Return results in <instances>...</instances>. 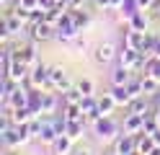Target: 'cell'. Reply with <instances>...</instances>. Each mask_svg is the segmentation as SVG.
<instances>
[{
  "label": "cell",
  "instance_id": "f546056e",
  "mask_svg": "<svg viewBox=\"0 0 160 155\" xmlns=\"http://www.w3.org/2000/svg\"><path fill=\"white\" fill-rule=\"evenodd\" d=\"M137 5H139V10H147V8H152V5H158V0H137Z\"/></svg>",
  "mask_w": 160,
  "mask_h": 155
},
{
  "label": "cell",
  "instance_id": "4dcf8cb0",
  "mask_svg": "<svg viewBox=\"0 0 160 155\" xmlns=\"http://www.w3.org/2000/svg\"><path fill=\"white\" fill-rule=\"evenodd\" d=\"M93 3H96L98 8H108V5H111V0H93Z\"/></svg>",
  "mask_w": 160,
  "mask_h": 155
},
{
  "label": "cell",
  "instance_id": "3957f363",
  "mask_svg": "<svg viewBox=\"0 0 160 155\" xmlns=\"http://www.w3.org/2000/svg\"><path fill=\"white\" fill-rule=\"evenodd\" d=\"M31 103V90H26V88H13V93H11V98L5 101V106H11V109H16V106H28Z\"/></svg>",
  "mask_w": 160,
  "mask_h": 155
},
{
  "label": "cell",
  "instance_id": "d4e9b609",
  "mask_svg": "<svg viewBox=\"0 0 160 155\" xmlns=\"http://www.w3.org/2000/svg\"><path fill=\"white\" fill-rule=\"evenodd\" d=\"M42 121H44V119H28V121H26L28 134H31V137H39V132H42Z\"/></svg>",
  "mask_w": 160,
  "mask_h": 155
},
{
  "label": "cell",
  "instance_id": "30bf717a",
  "mask_svg": "<svg viewBox=\"0 0 160 155\" xmlns=\"http://www.w3.org/2000/svg\"><path fill=\"white\" fill-rule=\"evenodd\" d=\"M96 134H98V137H114V134H116V124L108 116H101L96 121Z\"/></svg>",
  "mask_w": 160,
  "mask_h": 155
},
{
  "label": "cell",
  "instance_id": "7a4b0ae2",
  "mask_svg": "<svg viewBox=\"0 0 160 155\" xmlns=\"http://www.w3.org/2000/svg\"><path fill=\"white\" fill-rule=\"evenodd\" d=\"M49 85L52 88H57V90H67V88H72L70 85V78H67V72L62 70V67H52L49 70Z\"/></svg>",
  "mask_w": 160,
  "mask_h": 155
},
{
  "label": "cell",
  "instance_id": "8fae6325",
  "mask_svg": "<svg viewBox=\"0 0 160 155\" xmlns=\"http://www.w3.org/2000/svg\"><path fill=\"white\" fill-rule=\"evenodd\" d=\"M57 137H59V132L54 129V124H52V119L47 116V119L42 121V132H39V137H36V140H42V142H54Z\"/></svg>",
  "mask_w": 160,
  "mask_h": 155
},
{
  "label": "cell",
  "instance_id": "7c38bea8",
  "mask_svg": "<svg viewBox=\"0 0 160 155\" xmlns=\"http://www.w3.org/2000/svg\"><path fill=\"white\" fill-rule=\"evenodd\" d=\"M57 109H59V96H57V93H44V98H42V114L52 116V114H57Z\"/></svg>",
  "mask_w": 160,
  "mask_h": 155
},
{
  "label": "cell",
  "instance_id": "d6986e66",
  "mask_svg": "<svg viewBox=\"0 0 160 155\" xmlns=\"http://www.w3.org/2000/svg\"><path fill=\"white\" fill-rule=\"evenodd\" d=\"M83 98H85V93L80 90L78 85H75V88H67V90L62 93V103H80Z\"/></svg>",
  "mask_w": 160,
  "mask_h": 155
},
{
  "label": "cell",
  "instance_id": "9c48e42d",
  "mask_svg": "<svg viewBox=\"0 0 160 155\" xmlns=\"http://www.w3.org/2000/svg\"><path fill=\"white\" fill-rule=\"evenodd\" d=\"M142 127H145V116H142V114H132V111H129L127 114V121H124V132L127 134H134V132H142Z\"/></svg>",
  "mask_w": 160,
  "mask_h": 155
},
{
  "label": "cell",
  "instance_id": "d590c367",
  "mask_svg": "<svg viewBox=\"0 0 160 155\" xmlns=\"http://www.w3.org/2000/svg\"><path fill=\"white\" fill-rule=\"evenodd\" d=\"M155 8H158V16H160V0H158V5H155Z\"/></svg>",
  "mask_w": 160,
  "mask_h": 155
},
{
  "label": "cell",
  "instance_id": "603a6c76",
  "mask_svg": "<svg viewBox=\"0 0 160 155\" xmlns=\"http://www.w3.org/2000/svg\"><path fill=\"white\" fill-rule=\"evenodd\" d=\"M155 44H158V36H155V34H147V36H145V44H142V49H139V52L150 57V54L155 52Z\"/></svg>",
  "mask_w": 160,
  "mask_h": 155
},
{
  "label": "cell",
  "instance_id": "e575fe53",
  "mask_svg": "<svg viewBox=\"0 0 160 155\" xmlns=\"http://www.w3.org/2000/svg\"><path fill=\"white\" fill-rule=\"evenodd\" d=\"M152 137H155V142H158V145H160V129H158V132H155V134H152Z\"/></svg>",
  "mask_w": 160,
  "mask_h": 155
},
{
  "label": "cell",
  "instance_id": "5b68a950",
  "mask_svg": "<svg viewBox=\"0 0 160 155\" xmlns=\"http://www.w3.org/2000/svg\"><path fill=\"white\" fill-rule=\"evenodd\" d=\"M93 57H96V62H98V65H108V62L116 57V47L111 44V41H106V44H98Z\"/></svg>",
  "mask_w": 160,
  "mask_h": 155
},
{
  "label": "cell",
  "instance_id": "74e56055",
  "mask_svg": "<svg viewBox=\"0 0 160 155\" xmlns=\"http://www.w3.org/2000/svg\"><path fill=\"white\" fill-rule=\"evenodd\" d=\"M114 155H116V152H114Z\"/></svg>",
  "mask_w": 160,
  "mask_h": 155
},
{
  "label": "cell",
  "instance_id": "52a82bcc",
  "mask_svg": "<svg viewBox=\"0 0 160 155\" xmlns=\"http://www.w3.org/2000/svg\"><path fill=\"white\" fill-rule=\"evenodd\" d=\"M49 70H52V67H44V65H36V67H31L28 83H31L34 88H42V85H47V83H49Z\"/></svg>",
  "mask_w": 160,
  "mask_h": 155
},
{
  "label": "cell",
  "instance_id": "d6a6232c",
  "mask_svg": "<svg viewBox=\"0 0 160 155\" xmlns=\"http://www.w3.org/2000/svg\"><path fill=\"white\" fill-rule=\"evenodd\" d=\"M111 5H114V8H119V5H124V0H111Z\"/></svg>",
  "mask_w": 160,
  "mask_h": 155
},
{
  "label": "cell",
  "instance_id": "ac0fdd59",
  "mask_svg": "<svg viewBox=\"0 0 160 155\" xmlns=\"http://www.w3.org/2000/svg\"><path fill=\"white\" fill-rule=\"evenodd\" d=\"M155 137H152V134H142V137H137V150L139 152H142V155H150V152H152L155 150Z\"/></svg>",
  "mask_w": 160,
  "mask_h": 155
},
{
  "label": "cell",
  "instance_id": "5bb4252c",
  "mask_svg": "<svg viewBox=\"0 0 160 155\" xmlns=\"http://www.w3.org/2000/svg\"><path fill=\"white\" fill-rule=\"evenodd\" d=\"M114 101L116 103H124V106H129V101H132L134 96H132V90H129V85H114Z\"/></svg>",
  "mask_w": 160,
  "mask_h": 155
},
{
  "label": "cell",
  "instance_id": "8992f818",
  "mask_svg": "<svg viewBox=\"0 0 160 155\" xmlns=\"http://www.w3.org/2000/svg\"><path fill=\"white\" fill-rule=\"evenodd\" d=\"M11 52H13V57L23 59L28 67H36V49H34V44H23V47H16V49H11Z\"/></svg>",
  "mask_w": 160,
  "mask_h": 155
},
{
  "label": "cell",
  "instance_id": "836d02e7",
  "mask_svg": "<svg viewBox=\"0 0 160 155\" xmlns=\"http://www.w3.org/2000/svg\"><path fill=\"white\" fill-rule=\"evenodd\" d=\"M150 155H160V145H155V150L150 152Z\"/></svg>",
  "mask_w": 160,
  "mask_h": 155
},
{
  "label": "cell",
  "instance_id": "44dd1931",
  "mask_svg": "<svg viewBox=\"0 0 160 155\" xmlns=\"http://www.w3.org/2000/svg\"><path fill=\"white\" fill-rule=\"evenodd\" d=\"M83 124H85V119H83V121H67L65 134H67V137H72V140H78L80 134H83Z\"/></svg>",
  "mask_w": 160,
  "mask_h": 155
},
{
  "label": "cell",
  "instance_id": "1f68e13d",
  "mask_svg": "<svg viewBox=\"0 0 160 155\" xmlns=\"http://www.w3.org/2000/svg\"><path fill=\"white\" fill-rule=\"evenodd\" d=\"M152 57L160 59V36H158V44H155V52H152Z\"/></svg>",
  "mask_w": 160,
  "mask_h": 155
},
{
  "label": "cell",
  "instance_id": "4316f807",
  "mask_svg": "<svg viewBox=\"0 0 160 155\" xmlns=\"http://www.w3.org/2000/svg\"><path fill=\"white\" fill-rule=\"evenodd\" d=\"M80 106H83V111H85V114H91V111H96V109H98V101H96L93 96H85L83 101H80Z\"/></svg>",
  "mask_w": 160,
  "mask_h": 155
},
{
  "label": "cell",
  "instance_id": "277c9868",
  "mask_svg": "<svg viewBox=\"0 0 160 155\" xmlns=\"http://www.w3.org/2000/svg\"><path fill=\"white\" fill-rule=\"evenodd\" d=\"M139 57H142V52H139V49H134V47H124L122 52H119V65L134 70L137 62H139Z\"/></svg>",
  "mask_w": 160,
  "mask_h": 155
},
{
  "label": "cell",
  "instance_id": "f1b7e54d",
  "mask_svg": "<svg viewBox=\"0 0 160 155\" xmlns=\"http://www.w3.org/2000/svg\"><path fill=\"white\" fill-rule=\"evenodd\" d=\"M78 88L83 90L85 96H91V93H93V83H91V80H80V83H78Z\"/></svg>",
  "mask_w": 160,
  "mask_h": 155
},
{
  "label": "cell",
  "instance_id": "83f0119b",
  "mask_svg": "<svg viewBox=\"0 0 160 155\" xmlns=\"http://www.w3.org/2000/svg\"><path fill=\"white\" fill-rule=\"evenodd\" d=\"M0 88H3V103H5L8 98H11V93H13V80L11 78H3V85H0Z\"/></svg>",
  "mask_w": 160,
  "mask_h": 155
},
{
  "label": "cell",
  "instance_id": "cb8c5ba5",
  "mask_svg": "<svg viewBox=\"0 0 160 155\" xmlns=\"http://www.w3.org/2000/svg\"><path fill=\"white\" fill-rule=\"evenodd\" d=\"M132 28H137V31H145V28H147V16H142V13H134V16H132Z\"/></svg>",
  "mask_w": 160,
  "mask_h": 155
},
{
  "label": "cell",
  "instance_id": "ffe728a7",
  "mask_svg": "<svg viewBox=\"0 0 160 155\" xmlns=\"http://www.w3.org/2000/svg\"><path fill=\"white\" fill-rule=\"evenodd\" d=\"M158 83L160 80H155L152 75H145L142 78V93H145V96H155V93H158Z\"/></svg>",
  "mask_w": 160,
  "mask_h": 155
},
{
  "label": "cell",
  "instance_id": "9a60e30c",
  "mask_svg": "<svg viewBox=\"0 0 160 155\" xmlns=\"http://www.w3.org/2000/svg\"><path fill=\"white\" fill-rule=\"evenodd\" d=\"M129 111L132 114H142V116H147V111H150V101L145 96H137L129 101Z\"/></svg>",
  "mask_w": 160,
  "mask_h": 155
},
{
  "label": "cell",
  "instance_id": "7402d4cb",
  "mask_svg": "<svg viewBox=\"0 0 160 155\" xmlns=\"http://www.w3.org/2000/svg\"><path fill=\"white\" fill-rule=\"evenodd\" d=\"M116 106V101H114V96H103V98H98V111L103 114V116H108L111 114V109Z\"/></svg>",
  "mask_w": 160,
  "mask_h": 155
},
{
  "label": "cell",
  "instance_id": "8d00e7d4",
  "mask_svg": "<svg viewBox=\"0 0 160 155\" xmlns=\"http://www.w3.org/2000/svg\"><path fill=\"white\" fill-rule=\"evenodd\" d=\"M129 155H142V152H139V150H134V152H129Z\"/></svg>",
  "mask_w": 160,
  "mask_h": 155
},
{
  "label": "cell",
  "instance_id": "e0dca14e",
  "mask_svg": "<svg viewBox=\"0 0 160 155\" xmlns=\"http://www.w3.org/2000/svg\"><path fill=\"white\" fill-rule=\"evenodd\" d=\"M111 80H114V85H127V83L132 80V70H129V67H124V65H119V67L114 70Z\"/></svg>",
  "mask_w": 160,
  "mask_h": 155
},
{
  "label": "cell",
  "instance_id": "4fadbf2b",
  "mask_svg": "<svg viewBox=\"0 0 160 155\" xmlns=\"http://www.w3.org/2000/svg\"><path fill=\"white\" fill-rule=\"evenodd\" d=\"M52 150H54V155H70V150H72V137L59 134V137L52 142Z\"/></svg>",
  "mask_w": 160,
  "mask_h": 155
},
{
  "label": "cell",
  "instance_id": "2e32d148",
  "mask_svg": "<svg viewBox=\"0 0 160 155\" xmlns=\"http://www.w3.org/2000/svg\"><path fill=\"white\" fill-rule=\"evenodd\" d=\"M145 31H137V28H129L127 31V47H134V49H142L145 44Z\"/></svg>",
  "mask_w": 160,
  "mask_h": 155
},
{
  "label": "cell",
  "instance_id": "ba28073f",
  "mask_svg": "<svg viewBox=\"0 0 160 155\" xmlns=\"http://www.w3.org/2000/svg\"><path fill=\"white\" fill-rule=\"evenodd\" d=\"M137 150V137H132V134H124V137H119L116 145H114V152L116 155H129Z\"/></svg>",
  "mask_w": 160,
  "mask_h": 155
},
{
  "label": "cell",
  "instance_id": "6da1fadb",
  "mask_svg": "<svg viewBox=\"0 0 160 155\" xmlns=\"http://www.w3.org/2000/svg\"><path fill=\"white\" fill-rule=\"evenodd\" d=\"M54 26L49 23V21H36V23H31V39L34 41H49V39H54Z\"/></svg>",
  "mask_w": 160,
  "mask_h": 155
},
{
  "label": "cell",
  "instance_id": "484cf974",
  "mask_svg": "<svg viewBox=\"0 0 160 155\" xmlns=\"http://www.w3.org/2000/svg\"><path fill=\"white\" fill-rule=\"evenodd\" d=\"M70 18H72V23H75L78 28H83V26L88 23V16L80 13V10H70Z\"/></svg>",
  "mask_w": 160,
  "mask_h": 155
}]
</instances>
